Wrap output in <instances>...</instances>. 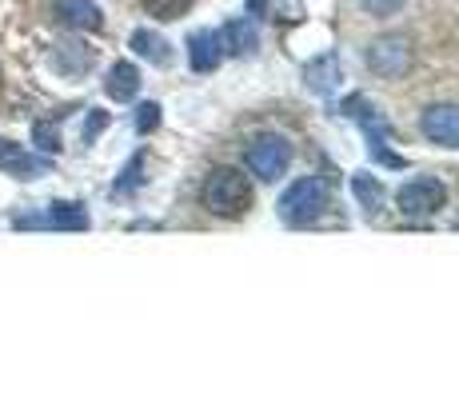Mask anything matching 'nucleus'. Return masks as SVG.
<instances>
[{
    "instance_id": "4",
    "label": "nucleus",
    "mask_w": 459,
    "mask_h": 399,
    "mask_svg": "<svg viewBox=\"0 0 459 399\" xmlns=\"http://www.w3.org/2000/svg\"><path fill=\"white\" fill-rule=\"evenodd\" d=\"M292 156H296L292 140L280 136V132H260V136H252L248 148H244V164H248V172L264 184H276L280 176L292 168Z\"/></svg>"
},
{
    "instance_id": "10",
    "label": "nucleus",
    "mask_w": 459,
    "mask_h": 399,
    "mask_svg": "<svg viewBox=\"0 0 459 399\" xmlns=\"http://www.w3.org/2000/svg\"><path fill=\"white\" fill-rule=\"evenodd\" d=\"M52 16L56 24L73 32H100L104 29V13L96 0H52Z\"/></svg>"
},
{
    "instance_id": "11",
    "label": "nucleus",
    "mask_w": 459,
    "mask_h": 399,
    "mask_svg": "<svg viewBox=\"0 0 459 399\" xmlns=\"http://www.w3.org/2000/svg\"><path fill=\"white\" fill-rule=\"evenodd\" d=\"M228 48H224V37L216 29H200L188 37V65L192 73H216L224 65Z\"/></svg>"
},
{
    "instance_id": "14",
    "label": "nucleus",
    "mask_w": 459,
    "mask_h": 399,
    "mask_svg": "<svg viewBox=\"0 0 459 399\" xmlns=\"http://www.w3.org/2000/svg\"><path fill=\"white\" fill-rule=\"evenodd\" d=\"M140 84H144V80H140V68L132 65V60H117V65L108 68V76H104V92H108L117 104L136 100Z\"/></svg>"
},
{
    "instance_id": "2",
    "label": "nucleus",
    "mask_w": 459,
    "mask_h": 399,
    "mask_svg": "<svg viewBox=\"0 0 459 399\" xmlns=\"http://www.w3.org/2000/svg\"><path fill=\"white\" fill-rule=\"evenodd\" d=\"M276 208H280V216L296 228L316 224V220L332 208V180L328 176H299L296 184L284 188V196H280Z\"/></svg>"
},
{
    "instance_id": "16",
    "label": "nucleus",
    "mask_w": 459,
    "mask_h": 399,
    "mask_svg": "<svg viewBox=\"0 0 459 399\" xmlns=\"http://www.w3.org/2000/svg\"><path fill=\"white\" fill-rule=\"evenodd\" d=\"M132 52H136V56H144L148 65H156V68H168L172 65V44H168L160 32H152V29H136L132 32Z\"/></svg>"
},
{
    "instance_id": "22",
    "label": "nucleus",
    "mask_w": 459,
    "mask_h": 399,
    "mask_svg": "<svg viewBox=\"0 0 459 399\" xmlns=\"http://www.w3.org/2000/svg\"><path fill=\"white\" fill-rule=\"evenodd\" d=\"M108 112H104V108H88V124H84V132H81V136H84V144H92V140L96 136H100V132L104 128H108Z\"/></svg>"
},
{
    "instance_id": "23",
    "label": "nucleus",
    "mask_w": 459,
    "mask_h": 399,
    "mask_svg": "<svg viewBox=\"0 0 459 399\" xmlns=\"http://www.w3.org/2000/svg\"><path fill=\"white\" fill-rule=\"evenodd\" d=\"M359 8L372 16H395L403 8V0H359Z\"/></svg>"
},
{
    "instance_id": "7",
    "label": "nucleus",
    "mask_w": 459,
    "mask_h": 399,
    "mask_svg": "<svg viewBox=\"0 0 459 399\" xmlns=\"http://www.w3.org/2000/svg\"><path fill=\"white\" fill-rule=\"evenodd\" d=\"M16 228H52V232H84L92 220H88L84 204L73 200H56L48 204V212H37V216H16Z\"/></svg>"
},
{
    "instance_id": "6",
    "label": "nucleus",
    "mask_w": 459,
    "mask_h": 399,
    "mask_svg": "<svg viewBox=\"0 0 459 399\" xmlns=\"http://www.w3.org/2000/svg\"><path fill=\"white\" fill-rule=\"evenodd\" d=\"M364 60L379 80H400L411 68V40L403 37V32H379V37L368 44Z\"/></svg>"
},
{
    "instance_id": "8",
    "label": "nucleus",
    "mask_w": 459,
    "mask_h": 399,
    "mask_svg": "<svg viewBox=\"0 0 459 399\" xmlns=\"http://www.w3.org/2000/svg\"><path fill=\"white\" fill-rule=\"evenodd\" d=\"M420 132L423 140H431L439 148H459V104L455 100L428 104L420 112Z\"/></svg>"
},
{
    "instance_id": "24",
    "label": "nucleus",
    "mask_w": 459,
    "mask_h": 399,
    "mask_svg": "<svg viewBox=\"0 0 459 399\" xmlns=\"http://www.w3.org/2000/svg\"><path fill=\"white\" fill-rule=\"evenodd\" d=\"M248 13H252V16H260V13H264V0H248Z\"/></svg>"
},
{
    "instance_id": "12",
    "label": "nucleus",
    "mask_w": 459,
    "mask_h": 399,
    "mask_svg": "<svg viewBox=\"0 0 459 399\" xmlns=\"http://www.w3.org/2000/svg\"><path fill=\"white\" fill-rule=\"evenodd\" d=\"M340 80H343L340 52H324V56H316L312 65L304 68V84H307V92H316V96H332L335 88H340Z\"/></svg>"
},
{
    "instance_id": "5",
    "label": "nucleus",
    "mask_w": 459,
    "mask_h": 399,
    "mask_svg": "<svg viewBox=\"0 0 459 399\" xmlns=\"http://www.w3.org/2000/svg\"><path fill=\"white\" fill-rule=\"evenodd\" d=\"M444 204H447V188L439 176H416V180L400 184V192H395V208H400L403 220H428Z\"/></svg>"
},
{
    "instance_id": "21",
    "label": "nucleus",
    "mask_w": 459,
    "mask_h": 399,
    "mask_svg": "<svg viewBox=\"0 0 459 399\" xmlns=\"http://www.w3.org/2000/svg\"><path fill=\"white\" fill-rule=\"evenodd\" d=\"M160 104H156V100H148V104H140V108H136V120H132V124H136V132H140V136H148V132H156V128H160Z\"/></svg>"
},
{
    "instance_id": "3",
    "label": "nucleus",
    "mask_w": 459,
    "mask_h": 399,
    "mask_svg": "<svg viewBox=\"0 0 459 399\" xmlns=\"http://www.w3.org/2000/svg\"><path fill=\"white\" fill-rule=\"evenodd\" d=\"M340 112L343 117H351V120H359V128H364V136H368V152H372V160H379L384 168H403V156H395L392 148V124L384 120V112L376 108V104H368V96H348V100L340 104Z\"/></svg>"
},
{
    "instance_id": "13",
    "label": "nucleus",
    "mask_w": 459,
    "mask_h": 399,
    "mask_svg": "<svg viewBox=\"0 0 459 399\" xmlns=\"http://www.w3.org/2000/svg\"><path fill=\"white\" fill-rule=\"evenodd\" d=\"M92 60H96V52L88 48V44L81 40H60V44H52V68H56L60 76H84L88 68H92Z\"/></svg>"
},
{
    "instance_id": "18",
    "label": "nucleus",
    "mask_w": 459,
    "mask_h": 399,
    "mask_svg": "<svg viewBox=\"0 0 459 399\" xmlns=\"http://www.w3.org/2000/svg\"><path fill=\"white\" fill-rule=\"evenodd\" d=\"M148 184V152H136L125 164V172L117 176V184H112V196H132V192H140Z\"/></svg>"
},
{
    "instance_id": "20",
    "label": "nucleus",
    "mask_w": 459,
    "mask_h": 399,
    "mask_svg": "<svg viewBox=\"0 0 459 399\" xmlns=\"http://www.w3.org/2000/svg\"><path fill=\"white\" fill-rule=\"evenodd\" d=\"M192 8V0H144V13L156 16V21H180Z\"/></svg>"
},
{
    "instance_id": "9",
    "label": "nucleus",
    "mask_w": 459,
    "mask_h": 399,
    "mask_svg": "<svg viewBox=\"0 0 459 399\" xmlns=\"http://www.w3.org/2000/svg\"><path fill=\"white\" fill-rule=\"evenodd\" d=\"M0 172L13 176V180H40V176L52 172V160L40 152H29V148H21L16 140L0 136Z\"/></svg>"
},
{
    "instance_id": "1",
    "label": "nucleus",
    "mask_w": 459,
    "mask_h": 399,
    "mask_svg": "<svg viewBox=\"0 0 459 399\" xmlns=\"http://www.w3.org/2000/svg\"><path fill=\"white\" fill-rule=\"evenodd\" d=\"M200 204H204V212L220 220H240L252 208V180L244 176V168H232V164L212 168L204 184H200Z\"/></svg>"
},
{
    "instance_id": "19",
    "label": "nucleus",
    "mask_w": 459,
    "mask_h": 399,
    "mask_svg": "<svg viewBox=\"0 0 459 399\" xmlns=\"http://www.w3.org/2000/svg\"><path fill=\"white\" fill-rule=\"evenodd\" d=\"M32 140H37V148H40L44 156H56L60 148H65V144H60V117H56V120H37V124H32Z\"/></svg>"
},
{
    "instance_id": "17",
    "label": "nucleus",
    "mask_w": 459,
    "mask_h": 399,
    "mask_svg": "<svg viewBox=\"0 0 459 399\" xmlns=\"http://www.w3.org/2000/svg\"><path fill=\"white\" fill-rule=\"evenodd\" d=\"M351 192H356L359 208H364L368 216H379V212H384V200H387V192H384V184H379L376 176H368V172H356V176H351Z\"/></svg>"
},
{
    "instance_id": "15",
    "label": "nucleus",
    "mask_w": 459,
    "mask_h": 399,
    "mask_svg": "<svg viewBox=\"0 0 459 399\" xmlns=\"http://www.w3.org/2000/svg\"><path fill=\"white\" fill-rule=\"evenodd\" d=\"M220 37H224V48L232 52V56H255L260 52V32H255V24L244 16V21H228L224 29H220Z\"/></svg>"
}]
</instances>
